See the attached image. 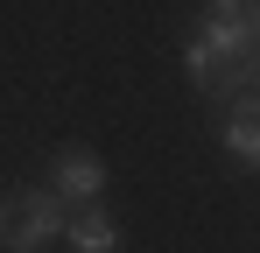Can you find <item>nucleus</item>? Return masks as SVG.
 Masks as SVG:
<instances>
[{"instance_id":"1","label":"nucleus","mask_w":260,"mask_h":253,"mask_svg":"<svg viewBox=\"0 0 260 253\" xmlns=\"http://www.w3.org/2000/svg\"><path fill=\"white\" fill-rule=\"evenodd\" d=\"M253 64H260V49H253V7H211L204 36L190 42V78H197V91L225 99V91L246 84Z\"/></svg>"},{"instance_id":"2","label":"nucleus","mask_w":260,"mask_h":253,"mask_svg":"<svg viewBox=\"0 0 260 253\" xmlns=\"http://www.w3.org/2000/svg\"><path fill=\"white\" fill-rule=\"evenodd\" d=\"M56 225H63V211L49 190H14V197H0V246L7 253H43L56 239Z\"/></svg>"},{"instance_id":"3","label":"nucleus","mask_w":260,"mask_h":253,"mask_svg":"<svg viewBox=\"0 0 260 253\" xmlns=\"http://www.w3.org/2000/svg\"><path fill=\"white\" fill-rule=\"evenodd\" d=\"M99 183H106V162H99V155H85V148H71V155L56 162V190H63V197H78V204H91V197H99Z\"/></svg>"},{"instance_id":"4","label":"nucleus","mask_w":260,"mask_h":253,"mask_svg":"<svg viewBox=\"0 0 260 253\" xmlns=\"http://www.w3.org/2000/svg\"><path fill=\"white\" fill-rule=\"evenodd\" d=\"M63 239L78 253H120V232H113V218H99V211H78V218H63Z\"/></svg>"},{"instance_id":"5","label":"nucleus","mask_w":260,"mask_h":253,"mask_svg":"<svg viewBox=\"0 0 260 253\" xmlns=\"http://www.w3.org/2000/svg\"><path fill=\"white\" fill-rule=\"evenodd\" d=\"M225 148H232V155H246V162H260V106H239V113H232Z\"/></svg>"},{"instance_id":"6","label":"nucleus","mask_w":260,"mask_h":253,"mask_svg":"<svg viewBox=\"0 0 260 253\" xmlns=\"http://www.w3.org/2000/svg\"><path fill=\"white\" fill-rule=\"evenodd\" d=\"M253 49H260V7H253Z\"/></svg>"}]
</instances>
